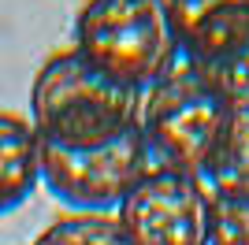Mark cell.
Here are the masks:
<instances>
[{"label":"cell","mask_w":249,"mask_h":245,"mask_svg":"<svg viewBox=\"0 0 249 245\" xmlns=\"http://www.w3.org/2000/svg\"><path fill=\"white\" fill-rule=\"evenodd\" d=\"M30 245H134L115 212H67L52 219Z\"/></svg>","instance_id":"obj_9"},{"label":"cell","mask_w":249,"mask_h":245,"mask_svg":"<svg viewBox=\"0 0 249 245\" xmlns=\"http://www.w3.org/2000/svg\"><path fill=\"white\" fill-rule=\"evenodd\" d=\"M208 245H249V197L246 193H212Z\"/></svg>","instance_id":"obj_10"},{"label":"cell","mask_w":249,"mask_h":245,"mask_svg":"<svg viewBox=\"0 0 249 245\" xmlns=\"http://www.w3.org/2000/svg\"><path fill=\"white\" fill-rule=\"evenodd\" d=\"M115 215L134 245H208L212 190L194 171L149 163Z\"/></svg>","instance_id":"obj_5"},{"label":"cell","mask_w":249,"mask_h":245,"mask_svg":"<svg viewBox=\"0 0 249 245\" xmlns=\"http://www.w3.org/2000/svg\"><path fill=\"white\" fill-rule=\"evenodd\" d=\"M227 115V97L208 78H201L194 67L178 63L167 78L153 82L142 93L138 130L145 138L153 163L182 167L205 178L208 163L216 156V145L223 138Z\"/></svg>","instance_id":"obj_3"},{"label":"cell","mask_w":249,"mask_h":245,"mask_svg":"<svg viewBox=\"0 0 249 245\" xmlns=\"http://www.w3.org/2000/svg\"><path fill=\"white\" fill-rule=\"evenodd\" d=\"M142 89L119 82L82 52H52L30 82V122L56 149H93L138 130Z\"/></svg>","instance_id":"obj_1"},{"label":"cell","mask_w":249,"mask_h":245,"mask_svg":"<svg viewBox=\"0 0 249 245\" xmlns=\"http://www.w3.org/2000/svg\"><path fill=\"white\" fill-rule=\"evenodd\" d=\"M212 193H246L249 197V101L231 104L223 138L205 171Z\"/></svg>","instance_id":"obj_8"},{"label":"cell","mask_w":249,"mask_h":245,"mask_svg":"<svg viewBox=\"0 0 249 245\" xmlns=\"http://www.w3.org/2000/svg\"><path fill=\"white\" fill-rule=\"evenodd\" d=\"M41 186V138L30 115L0 108V215L15 212Z\"/></svg>","instance_id":"obj_7"},{"label":"cell","mask_w":249,"mask_h":245,"mask_svg":"<svg viewBox=\"0 0 249 245\" xmlns=\"http://www.w3.org/2000/svg\"><path fill=\"white\" fill-rule=\"evenodd\" d=\"M182 63L231 104L249 101V0H167Z\"/></svg>","instance_id":"obj_6"},{"label":"cell","mask_w":249,"mask_h":245,"mask_svg":"<svg viewBox=\"0 0 249 245\" xmlns=\"http://www.w3.org/2000/svg\"><path fill=\"white\" fill-rule=\"evenodd\" d=\"M74 49L142 93L182 63L167 0H82Z\"/></svg>","instance_id":"obj_2"},{"label":"cell","mask_w":249,"mask_h":245,"mask_svg":"<svg viewBox=\"0 0 249 245\" xmlns=\"http://www.w3.org/2000/svg\"><path fill=\"white\" fill-rule=\"evenodd\" d=\"M149 163L153 156L142 130L93 149H56L41 141V182L71 212H115Z\"/></svg>","instance_id":"obj_4"}]
</instances>
